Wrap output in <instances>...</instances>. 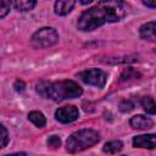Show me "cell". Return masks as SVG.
Listing matches in <instances>:
<instances>
[{"label": "cell", "mask_w": 156, "mask_h": 156, "mask_svg": "<svg viewBox=\"0 0 156 156\" xmlns=\"http://www.w3.org/2000/svg\"><path fill=\"white\" fill-rule=\"evenodd\" d=\"M128 10L129 6L122 0H100L79 16L77 27L83 32H91L106 23L121 21L127 16Z\"/></svg>", "instance_id": "1"}, {"label": "cell", "mask_w": 156, "mask_h": 156, "mask_svg": "<svg viewBox=\"0 0 156 156\" xmlns=\"http://www.w3.org/2000/svg\"><path fill=\"white\" fill-rule=\"evenodd\" d=\"M37 93L46 99L54 101H62L67 99H74L83 94L82 88L73 80H60V82H46L40 80L37 87Z\"/></svg>", "instance_id": "2"}, {"label": "cell", "mask_w": 156, "mask_h": 156, "mask_svg": "<svg viewBox=\"0 0 156 156\" xmlns=\"http://www.w3.org/2000/svg\"><path fill=\"white\" fill-rule=\"evenodd\" d=\"M100 140V134L94 129H80L72 133L66 141V150L71 154L91 147Z\"/></svg>", "instance_id": "3"}, {"label": "cell", "mask_w": 156, "mask_h": 156, "mask_svg": "<svg viewBox=\"0 0 156 156\" xmlns=\"http://www.w3.org/2000/svg\"><path fill=\"white\" fill-rule=\"evenodd\" d=\"M58 40V33L52 27H44L37 30L30 39L32 46L35 49H46L55 45Z\"/></svg>", "instance_id": "4"}, {"label": "cell", "mask_w": 156, "mask_h": 156, "mask_svg": "<svg viewBox=\"0 0 156 156\" xmlns=\"http://www.w3.org/2000/svg\"><path fill=\"white\" fill-rule=\"evenodd\" d=\"M78 77L85 84L98 87V88H102L106 84V80H107V73L104 72L102 69H99V68L85 69V71L80 72L78 74Z\"/></svg>", "instance_id": "5"}, {"label": "cell", "mask_w": 156, "mask_h": 156, "mask_svg": "<svg viewBox=\"0 0 156 156\" xmlns=\"http://www.w3.org/2000/svg\"><path fill=\"white\" fill-rule=\"evenodd\" d=\"M79 116V111L76 106L68 105V106H62L56 110L55 112V118L61 122V123H71L76 121Z\"/></svg>", "instance_id": "6"}, {"label": "cell", "mask_w": 156, "mask_h": 156, "mask_svg": "<svg viewBox=\"0 0 156 156\" xmlns=\"http://www.w3.org/2000/svg\"><path fill=\"white\" fill-rule=\"evenodd\" d=\"M133 145L135 147L144 149H155L156 146V136L155 134H143L133 138Z\"/></svg>", "instance_id": "7"}, {"label": "cell", "mask_w": 156, "mask_h": 156, "mask_svg": "<svg viewBox=\"0 0 156 156\" xmlns=\"http://www.w3.org/2000/svg\"><path fill=\"white\" fill-rule=\"evenodd\" d=\"M129 124L132 126V128L134 129H139V130H144V129H149L154 126V122L151 118L145 117L143 115H136L133 116L129 121Z\"/></svg>", "instance_id": "8"}, {"label": "cell", "mask_w": 156, "mask_h": 156, "mask_svg": "<svg viewBox=\"0 0 156 156\" xmlns=\"http://www.w3.org/2000/svg\"><path fill=\"white\" fill-rule=\"evenodd\" d=\"M77 0H56L55 2V13L58 16H66L68 15L72 9L74 7Z\"/></svg>", "instance_id": "9"}, {"label": "cell", "mask_w": 156, "mask_h": 156, "mask_svg": "<svg viewBox=\"0 0 156 156\" xmlns=\"http://www.w3.org/2000/svg\"><path fill=\"white\" fill-rule=\"evenodd\" d=\"M140 37L145 40H150V41H155L156 39V34H155V21L147 22L145 24H143L140 27Z\"/></svg>", "instance_id": "10"}, {"label": "cell", "mask_w": 156, "mask_h": 156, "mask_svg": "<svg viewBox=\"0 0 156 156\" xmlns=\"http://www.w3.org/2000/svg\"><path fill=\"white\" fill-rule=\"evenodd\" d=\"M9 4L21 12L30 11L37 5V0H9Z\"/></svg>", "instance_id": "11"}, {"label": "cell", "mask_w": 156, "mask_h": 156, "mask_svg": "<svg viewBox=\"0 0 156 156\" xmlns=\"http://www.w3.org/2000/svg\"><path fill=\"white\" fill-rule=\"evenodd\" d=\"M28 118H29V121H30L35 127H38V128H41V127H44V126L46 124V118H45V116H44L41 112H39V111H32V112H29Z\"/></svg>", "instance_id": "12"}, {"label": "cell", "mask_w": 156, "mask_h": 156, "mask_svg": "<svg viewBox=\"0 0 156 156\" xmlns=\"http://www.w3.org/2000/svg\"><path fill=\"white\" fill-rule=\"evenodd\" d=\"M122 147H123V143L121 140H112L104 145L102 151L106 154H117L122 150Z\"/></svg>", "instance_id": "13"}, {"label": "cell", "mask_w": 156, "mask_h": 156, "mask_svg": "<svg viewBox=\"0 0 156 156\" xmlns=\"http://www.w3.org/2000/svg\"><path fill=\"white\" fill-rule=\"evenodd\" d=\"M140 77H141V74L139 72H136L132 67H128L121 73V82H128V80H132V79H139Z\"/></svg>", "instance_id": "14"}, {"label": "cell", "mask_w": 156, "mask_h": 156, "mask_svg": "<svg viewBox=\"0 0 156 156\" xmlns=\"http://www.w3.org/2000/svg\"><path fill=\"white\" fill-rule=\"evenodd\" d=\"M140 102H141L143 108H144L147 113H150V115H155V112H156V106H155L154 98H151V96H144V98L141 99Z\"/></svg>", "instance_id": "15"}, {"label": "cell", "mask_w": 156, "mask_h": 156, "mask_svg": "<svg viewBox=\"0 0 156 156\" xmlns=\"http://www.w3.org/2000/svg\"><path fill=\"white\" fill-rule=\"evenodd\" d=\"M134 102L130 100V99H124L119 102V110L122 112H130L133 108H134Z\"/></svg>", "instance_id": "16"}, {"label": "cell", "mask_w": 156, "mask_h": 156, "mask_svg": "<svg viewBox=\"0 0 156 156\" xmlns=\"http://www.w3.org/2000/svg\"><path fill=\"white\" fill-rule=\"evenodd\" d=\"M9 143V133H7V129L0 124V149H2L4 146H6Z\"/></svg>", "instance_id": "17"}, {"label": "cell", "mask_w": 156, "mask_h": 156, "mask_svg": "<svg viewBox=\"0 0 156 156\" xmlns=\"http://www.w3.org/2000/svg\"><path fill=\"white\" fill-rule=\"evenodd\" d=\"M48 146L52 150H56L61 146V139L57 136V135H51L49 139H48Z\"/></svg>", "instance_id": "18"}, {"label": "cell", "mask_w": 156, "mask_h": 156, "mask_svg": "<svg viewBox=\"0 0 156 156\" xmlns=\"http://www.w3.org/2000/svg\"><path fill=\"white\" fill-rule=\"evenodd\" d=\"M10 12V4L6 0H0V18H4Z\"/></svg>", "instance_id": "19"}, {"label": "cell", "mask_w": 156, "mask_h": 156, "mask_svg": "<svg viewBox=\"0 0 156 156\" xmlns=\"http://www.w3.org/2000/svg\"><path fill=\"white\" fill-rule=\"evenodd\" d=\"M13 88H15V90L17 91V93H23L24 91V88H26V84H24V82H22V80H16L15 83H13Z\"/></svg>", "instance_id": "20"}, {"label": "cell", "mask_w": 156, "mask_h": 156, "mask_svg": "<svg viewBox=\"0 0 156 156\" xmlns=\"http://www.w3.org/2000/svg\"><path fill=\"white\" fill-rule=\"evenodd\" d=\"M143 2H144L146 6L151 7V9H154V7L156 6V0H143Z\"/></svg>", "instance_id": "21"}, {"label": "cell", "mask_w": 156, "mask_h": 156, "mask_svg": "<svg viewBox=\"0 0 156 156\" xmlns=\"http://www.w3.org/2000/svg\"><path fill=\"white\" fill-rule=\"evenodd\" d=\"M94 0H80V2L83 4V5H88V4H90V2H93Z\"/></svg>", "instance_id": "22"}]
</instances>
